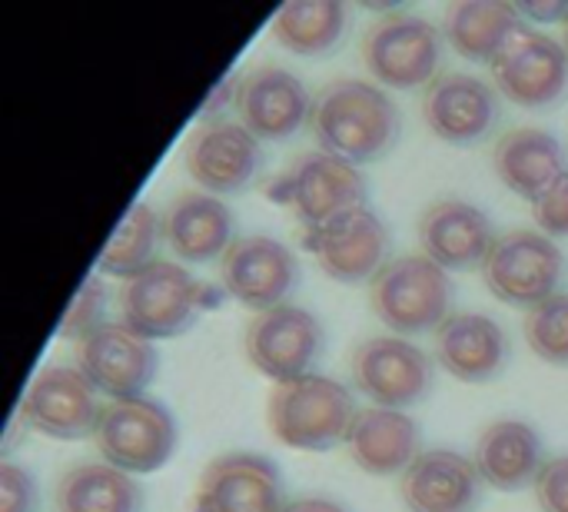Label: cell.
I'll use <instances>...</instances> for the list:
<instances>
[{"instance_id": "cell-1", "label": "cell", "mask_w": 568, "mask_h": 512, "mask_svg": "<svg viewBox=\"0 0 568 512\" xmlns=\"http://www.w3.org/2000/svg\"><path fill=\"white\" fill-rule=\"evenodd\" d=\"M310 133L316 140V150L363 167L376 163L396 147L403 133V113L379 83L339 77L320 87V93L313 97Z\"/></svg>"}, {"instance_id": "cell-2", "label": "cell", "mask_w": 568, "mask_h": 512, "mask_svg": "<svg viewBox=\"0 0 568 512\" xmlns=\"http://www.w3.org/2000/svg\"><path fill=\"white\" fill-rule=\"evenodd\" d=\"M223 287H213L180 260H156L133 280L116 287L120 323L146 340H173L200 323L203 313L220 307Z\"/></svg>"}, {"instance_id": "cell-3", "label": "cell", "mask_w": 568, "mask_h": 512, "mask_svg": "<svg viewBox=\"0 0 568 512\" xmlns=\"http://www.w3.org/2000/svg\"><path fill=\"white\" fill-rule=\"evenodd\" d=\"M356 413L359 410L353 390L323 373L273 386L266 403L273 436L283 446L303 453H329L336 446H346Z\"/></svg>"}, {"instance_id": "cell-4", "label": "cell", "mask_w": 568, "mask_h": 512, "mask_svg": "<svg viewBox=\"0 0 568 512\" xmlns=\"http://www.w3.org/2000/svg\"><path fill=\"white\" fill-rule=\"evenodd\" d=\"M270 197L300 220V233H310L369 207V183L359 167L326 150H306L280 170Z\"/></svg>"}, {"instance_id": "cell-5", "label": "cell", "mask_w": 568, "mask_h": 512, "mask_svg": "<svg viewBox=\"0 0 568 512\" xmlns=\"http://www.w3.org/2000/svg\"><path fill=\"white\" fill-rule=\"evenodd\" d=\"M453 277L423 253L389 260L369 283V310L393 337L436 333L453 317Z\"/></svg>"}, {"instance_id": "cell-6", "label": "cell", "mask_w": 568, "mask_h": 512, "mask_svg": "<svg viewBox=\"0 0 568 512\" xmlns=\"http://www.w3.org/2000/svg\"><path fill=\"white\" fill-rule=\"evenodd\" d=\"M176 443V420L170 406L153 396L106 400L93 433L100 460L130 476H150L163 470L173 460Z\"/></svg>"}, {"instance_id": "cell-7", "label": "cell", "mask_w": 568, "mask_h": 512, "mask_svg": "<svg viewBox=\"0 0 568 512\" xmlns=\"http://www.w3.org/2000/svg\"><path fill=\"white\" fill-rule=\"evenodd\" d=\"M369 77L393 90H419L439 77L443 30L409 10H386L359 40Z\"/></svg>"}, {"instance_id": "cell-8", "label": "cell", "mask_w": 568, "mask_h": 512, "mask_svg": "<svg viewBox=\"0 0 568 512\" xmlns=\"http://www.w3.org/2000/svg\"><path fill=\"white\" fill-rule=\"evenodd\" d=\"M566 267V253L546 233L509 230L496 240L483 267V280L496 300L529 313L532 307L562 293Z\"/></svg>"}, {"instance_id": "cell-9", "label": "cell", "mask_w": 568, "mask_h": 512, "mask_svg": "<svg viewBox=\"0 0 568 512\" xmlns=\"http://www.w3.org/2000/svg\"><path fill=\"white\" fill-rule=\"evenodd\" d=\"M353 386L383 410H413L419 406L436 383L433 357L406 337H366L356 343L349 360Z\"/></svg>"}, {"instance_id": "cell-10", "label": "cell", "mask_w": 568, "mask_h": 512, "mask_svg": "<svg viewBox=\"0 0 568 512\" xmlns=\"http://www.w3.org/2000/svg\"><path fill=\"white\" fill-rule=\"evenodd\" d=\"M323 347H326L323 323L296 303L253 313L243 333V350L250 367L260 377L273 380L276 386L316 373L313 367L320 363Z\"/></svg>"}, {"instance_id": "cell-11", "label": "cell", "mask_w": 568, "mask_h": 512, "mask_svg": "<svg viewBox=\"0 0 568 512\" xmlns=\"http://www.w3.org/2000/svg\"><path fill=\"white\" fill-rule=\"evenodd\" d=\"M499 97L523 110H549L568 93V50L552 33L529 23L489 67Z\"/></svg>"}, {"instance_id": "cell-12", "label": "cell", "mask_w": 568, "mask_h": 512, "mask_svg": "<svg viewBox=\"0 0 568 512\" xmlns=\"http://www.w3.org/2000/svg\"><path fill=\"white\" fill-rule=\"evenodd\" d=\"M100 393L97 386L77 370V367H43L23 400H20V420L27 430L47 436V440H93L100 423Z\"/></svg>"}, {"instance_id": "cell-13", "label": "cell", "mask_w": 568, "mask_h": 512, "mask_svg": "<svg viewBox=\"0 0 568 512\" xmlns=\"http://www.w3.org/2000/svg\"><path fill=\"white\" fill-rule=\"evenodd\" d=\"M220 287L230 300L243 303L253 313L290 303L300 287L296 253L266 233L236 237L220 260Z\"/></svg>"}, {"instance_id": "cell-14", "label": "cell", "mask_w": 568, "mask_h": 512, "mask_svg": "<svg viewBox=\"0 0 568 512\" xmlns=\"http://www.w3.org/2000/svg\"><path fill=\"white\" fill-rule=\"evenodd\" d=\"M310 87L280 63H256L236 80L233 113L260 143H283L303 127L313 113Z\"/></svg>"}, {"instance_id": "cell-15", "label": "cell", "mask_w": 568, "mask_h": 512, "mask_svg": "<svg viewBox=\"0 0 568 512\" xmlns=\"http://www.w3.org/2000/svg\"><path fill=\"white\" fill-rule=\"evenodd\" d=\"M183 167L200 190L233 197L263 170V143L240 120H203L183 143Z\"/></svg>"}, {"instance_id": "cell-16", "label": "cell", "mask_w": 568, "mask_h": 512, "mask_svg": "<svg viewBox=\"0 0 568 512\" xmlns=\"http://www.w3.org/2000/svg\"><path fill=\"white\" fill-rule=\"evenodd\" d=\"M73 367L97 386L106 400L143 396L160 370L156 343L133 333L123 323H106L93 337L80 340L73 350Z\"/></svg>"}, {"instance_id": "cell-17", "label": "cell", "mask_w": 568, "mask_h": 512, "mask_svg": "<svg viewBox=\"0 0 568 512\" xmlns=\"http://www.w3.org/2000/svg\"><path fill=\"white\" fill-rule=\"evenodd\" d=\"M286 483L273 460L260 453H223L196 480L193 512H283Z\"/></svg>"}, {"instance_id": "cell-18", "label": "cell", "mask_w": 568, "mask_h": 512, "mask_svg": "<svg viewBox=\"0 0 568 512\" xmlns=\"http://www.w3.org/2000/svg\"><path fill=\"white\" fill-rule=\"evenodd\" d=\"M499 90L466 70L439 73L423 93L426 127L453 147H476L499 123Z\"/></svg>"}, {"instance_id": "cell-19", "label": "cell", "mask_w": 568, "mask_h": 512, "mask_svg": "<svg viewBox=\"0 0 568 512\" xmlns=\"http://www.w3.org/2000/svg\"><path fill=\"white\" fill-rule=\"evenodd\" d=\"M300 240L313 253L316 267L336 283H373L389 263V227L373 207L339 217L323 230L300 233Z\"/></svg>"}, {"instance_id": "cell-20", "label": "cell", "mask_w": 568, "mask_h": 512, "mask_svg": "<svg viewBox=\"0 0 568 512\" xmlns=\"http://www.w3.org/2000/svg\"><path fill=\"white\" fill-rule=\"evenodd\" d=\"M416 233H419L423 257L439 263L446 273L483 270L496 240H499L489 213L469 200H459V197L433 200L419 213Z\"/></svg>"}, {"instance_id": "cell-21", "label": "cell", "mask_w": 568, "mask_h": 512, "mask_svg": "<svg viewBox=\"0 0 568 512\" xmlns=\"http://www.w3.org/2000/svg\"><path fill=\"white\" fill-rule=\"evenodd\" d=\"M483 490L473 456L453 450H423L399 476V500L409 512H476Z\"/></svg>"}, {"instance_id": "cell-22", "label": "cell", "mask_w": 568, "mask_h": 512, "mask_svg": "<svg viewBox=\"0 0 568 512\" xmlns=\"http://www.w3.org/2000/svg\"><path fill=\"white\" fill-rule=\"evenodd\" d=\"M233 240V210L206 190H183L163 207V243L183 267L223 260Z\"/></svg>"}, {"instance_id": "cell-23", "label": "cell", "mask_w": 568, "mask_h": 512, "mask_svg": "<svg viewBox=\"0 0 568 512\" xmlns=\"http://www.w3.org/2000/svg\"><path fill=\"white\" fill-rule=\"evenodd\" d=\"M436 360L459 383H493L509 363V337L486 313H453L436 330Z\"/></svg>"}, {"instance_id": "cell-24", "label": "cell", "mask_w": 568, "mask_h": 512, "mask_svg": "<svg viewBox=\"0 0 568 512\" xmlns=\"http://www.w3.org/2000/svg\"><path fill=\"white\" fill-rule=\"evenodd\" d=\"M473 463L486 486L499 493H523L536 486L546 466V446L532 423L496 420L476 436Z\"/></svg>"}, {"instance_id": "cell-25", "label": "cell", "mask_w": 568, "mask_h": 512, "mask_svg": "<svg viewBox=\"0 0 568 512\" xmlns=\"http://www.w3.org/2000/svg\"><path fill=\"white\" fill-rule=\"evenodd\" d=\"M346 453L369 476H403L423 453V433L403 410L366 406L353 420Z\"/></svg>"}, {"instance_id": "cell-26", "label": "cell", "mask_w": 568, "mask_h": 512, "mask_svg": "<svg viewBox=\"0 0 568 512\" xmlns=\"http://www.w3.org/2000/svg\"><path fill=\"white\" fill-rule=\"evenodd\" d=\"M493 170L506 183V190L532 207L562 173H568L566 147L549 130L513 127L499 133L493 147Z\"/></svg>"}, {"instance_id": "cell-27", "label": "cell", "mask_w": 568, "mask_h": 512, "mask_svg": "<svg viewBox=\"0 0 568 512\" xmlns=\"http://www.w3.org/2000/svg\"><path fill=\"white\" fill-rule=\"evenodd\" d=\"M526 27L516 3H479L463 0L446 7L443 13V37L446 43L473 63H489L506 50V43Z\"/></svg>"}, {"instance_id": "cell-28", "label": "cell", "mask_w": 568, "mask_h": 512, "mask_svg": "<svg viewBox=\"0 0 568 512\" xmlns=\"http://www.w3.org/2000/svg\"><path fill=\"white\" fill-rule=\"evenodd\" d=\"M57 512H143V490L136 476L93 460L70 466L53 490Z\"/></svg>"}, {"instance_id": "cell-29", "label": "cell", "mask_w": 568, "mask_h": 512, "mask_svg": "<svg viewBox=\"0 0 568 512\" xmlns=\"http://www.w3.org/2000/svg\"><path fill=\"white\" fill-rule=\"evenodd\" d=\"M349 27V7L339 0H293L273 13V40L296 57L329 53Z\"/></svg>"}, {"instance_id": "cell-30", "label": "cell", "mask_w": 568, "mask_h": 512, "mask_svg": "<svg viewBox=\"0 0 568 512\" xmlns=\"http://www.w3.org/2000/svg\"><path fill=\"white\" fill-rule=\"evenodd\" d=\"M160 247H163V213H156L150 203L140 200L120 217L110 243L103 247V253L97 260V273L116 277L120 283L133 280L136 273H143L146 267L163 260Z\"/></svg>"}, {"instance_id": "cell-31", "label": "cell", "mask_w": 568, "mask_h": 512, "mask_svg": "<svg viewBox=\"0 0 568 512\" xmlns=\"http://www.w3.org/2000/svg\"><path fill=\"white\" fill-rule=\"evenodd\" d=\"M523 333L529 350L552 363V367H568V293H556L546 303L532 307L523 320Z\"/></svg>"}, {"instance_id": "cell-32", "label": "cell", "mask_w": 568, "mask_h": 512, "mask_svg": "<svg viewBox=\"0 0 568 512\" xmlns=\"http://www.w3.org/2000/svg\"><path fill=\"white\" fill-rule=\"evenodd\" d=\"M110 297H116V293H110V290H106V283H103V277H100V273L87 277V280L80 283L77 297L70 300L67 313H63L60 340H73V343H80V340L93 337L97 330H103V327L110 323V320H106Z\"/></svg>"}, {"instance_id": "cell-33", "label": "cell", "mask_w": 568, "mask_h": 512, "mask_svg": "<svg viewBox=\"0 0 568 512\" xmlns=\"http://www.w3.org/2000/svg\"><path fill=\"white\" fill-rule=\"evenodd\" d=\"M40 490L30 470L13 460H0V512H37Z\"/></svg>"}, {"instance_id": "cell-34", "label": "cell", "mask_w": 568, "mask_h": 512, "mask_svg": "<svg viewBox=\"0 0 568 512\" xmlns=\"http://www.w3.org/2000/svg\"><path fill=\"white\" fill-rule=\"evenodd\" d=\"M532 220H536L539 233H546L549 240H562V237H568V173H562V177L532 203Z\"/></svg>"}, {"instance_id": "cell-35", "label": "cell", "mask_w": 568, "mask_h": 512, "mask_svg": "<svg viewBox=\"0 0 568 512\" xmlns=\"http://www.w3.org/2000/svg\"><path fill=\"white\" fill-rule=\"evenodd\" d=\"M532 490L542 512H568V456H549Z\"/></svg>"}, {"instance_id": "cell-36", "label": "cell", "mask_w": 568, "mask_h": 512, "mask_svg": "<svg viewBox=\"0 0 568 512\" xmlns=\"http://www.w3.org/2000/svg\"><path fill=\"white\" fill-rule=\"evenodd\" d=\"M523 20L532 23H568V3H556V0H542V3H516Z\"/></svg>"}, {"instance_id": "cell-37", "label": "cell", "mask_w": 568, "mask_h": 512, "mask_svg": "<svg viewBox=\"0 0 568 512\" xmlns=\"http://www.w3.org/2000/svg\"><path fill=\"white\" fill-rule=\"evenodd\" d=\"M283 512H349L343 503L336 500H326V496H300V500H290Z\"/></svg>"}, {"instance_id": "cell-38", "label": "cell", "mask_w": 568, "mask_h": 512, "mask_svg": "<svg viewBox=\"0 0 568 512\" xmlns=\"http://www.w3.org/2000/svg\"><path fill=\"white\" fill-rule=\"evenodd\" d=\"M562 33H566V37H562V43H566V50H568V23L562 27Z\"/></svg>"}]
</instances>
